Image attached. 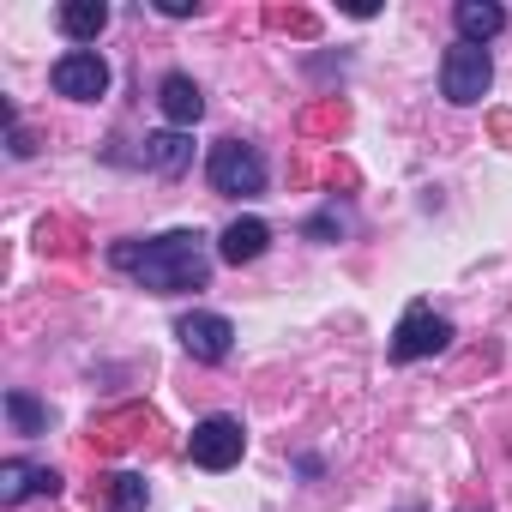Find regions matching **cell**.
Returning <instances> with one entry per match:
<instances>
[{"instance_id":"cell-1","label":"cell","mask_w":512,"mask_h":512,"mask_svg":"<svg viewBox=\"0 0 512 512\" xmlns=\"http://www.w3.org/2000/svg\"><path fill=\"white\" fill-rule=\"evenodd\" d=\"M109 260L121 272H133L151 296H187V290L211 284V253H205L199 229H169L157 241H121V247H109Z\"/></svg>"},{"instance_id":"cell-2","label":"cell","mask_w":512,"mask_h":512,"mask_svg":"<svg viewBox=\"0 0 512 512\" xmlns=\"http://www.w3.org/2000/svg\"><path fill=\"white\" fill-rule=\"evenodd\" d=\"M205 175H211V187L229 193V199L266 193V157L253 151V145H241V139H217L211 157H205Z\"/></svg>"},{"instance_id":"cell-3","label":"cell","mask_w":512,"mask_h":512,"mask_svg":"<svg viewBox=\"0 0 512 512\" xmlns=\"http://www.w3.org/2000/svg\"><path fill=\"white\" fill-rule=\"evenodd\" d=\"M488 85H494V61H488V49H476V43H452L446 61H440V97L464 109V103H482Z\"/></svg>"},{"instance_id":"cell-4","label":"cell","mask_w":512,"mask_h":512,"mask_svg":"<svg viewBox=\"0 0 512 512\" xmlns=\"http://www.w3.org/2000/svg\"><path fill=\"white\" fill-rule=\"evenodd\" d=\"M446 344H452V320H440L428 302H410L392 332V362H422V356H440Z\"/></svg>"},{"instance_id":"cell-5","label":"cell","mask_w":512,"mask_h":512,"mask_svg":"<svg viewBox=\"0 0 512 512\" xmlns=\"http://www.w3.org/2000/svg\"><path fill=\"white\" fill-rule=\"evenodd\" d=\"M187 452H193V464H199V470H229V464H241L247 434H241V422H235V416H205V422L193 428Z\"/></svg>"},{"instance_id":"cell-6","label":"cell","mask_w":512,"mask_h":512,"mask_svg":"<svg viewBox=\"0 0 512 512\" xmlns=\"http://www.w3.org/2000/svg\"><path fill=\"white\" fill-rule=\"evenodd\" d=\"M55 91L61 97H73V103H97L103 91H109V61L97 55V49H67L61 61H55Z\"/></svg>"},{"instance_id":"cell-7","label":"cell","mask_w":512,"mask_h":512,"mask_svg":"<svg viewBox=\"0 0 512 512\" xmlns=\"http://www.w3.org/2000/svg\"><path fill=\"white\" fill-rule=\"evenodd\" d=\"M175 332H181V350H187L193 362H223L229 344H235V326H229L223 314H187Z\"/></svg>"},{"instance_id":"cell-8","label":"cell","mask_w":512,"mask_h":512,"mask_svg":"<svg viewBox=\"0 0 512 512\" xmlns=\"http://www.w3.org/2000/svg\"><path fill=\"white\" fill-rule=\"evenodd\" d=\"M266 247H272V223H266V217H235V223L223 229V241H217V260H223V266H253Z\"/></svg>"},{"instance_id":"cell-9","label":"cell","mask_w":512,"mask_h":512,"mask_svg":"<svg viewBox=\"0 0 512 512\" xmlns=\"http://www.w3.org/2000/svg\"><path fill=\"white\" fill-rule=\"evenodd\" d=\"M25 494H61V476L55 470H37L25 458H7V464H0V500L19 506Z\"/></svg>"},{"instance_id":"cell-10","label":"cell","mask_w":512,"mask_h":512,"mask_svg":"<svg viewBox=\"0 0 512 512\" xmlns=\"http://www.w3.org/2000/svg\"><path fill=\"white\" fill-rule=\"evenodd\" d=\"M452 25H458V43H488V37H500L506 31V13L494 7V0H458L452 7Z\"/></svg>"},{"instance_id":"cell-11","label":"cell","mask_w":512,"mask_h":512,"mask_svg":"<svg viewBox=\"0 0 512 512\" xmlns=\"http://www.w3.org/2000/svg\"><path fill=\"white\" fill-rule=\"evenodd\" d=\"M157 109H163L175 127H193V121L205 115V91H199L187 73H169V79L157 85Z\"/></svg>"},{"instance_id":"cell-12","label":"cell","mask_w":512,"mask_h":512,"mask_svg":"<svg viewBox=\"0 0 512 512\" xmlns=\"http://www.w3.org/2000/svg\"><path fill=\"white\" fill-rule=\"evenodd\" d=\"M55 25H61V37L67 43H97L103 37V25H109V7H103V0H67V7L55 13Z\"/></svg>"},{"instance_id":"cell-13","label":"cell","mask_w":512,"mask_h":512,"mask_svg":"<svg viewBox=\"0 0 512 512\" xmlns=\"http://www.w3.org/2000/svg\"><path fill=\"white\" fill-rule=\"evenodd\" d=\"M145 163H151L157 175H181V169L193 163V139H187V133H151V139H145Z\"/></svg>"},{"instance_id":"cell-14","label":"cell","mask_w":512,"mask_h":512,"mask_svg":"<svg viewBox=\"0 0 512 512\" xmlns=\"http://www.w3.org/2000/svg\"><path fill=\"white\" fill-rule=\"evenodd\" d=\"M103 494H109L115 512H145V500H151L139 476H103Z\"/></svg>"},{"instance_id":"cell-15","label":"cell","mask_w":512,"mask_h":512,"mask_svg":"<svg viewBox=\"0 0 512 512\" xmlns=\"http://www.w3.org/2000/svg\"><path fill=\"white\" fill-rule=\"evenodd\" d=\"M7 416L19 422V434H43V422H49L43 404H37L31 392H7Z\"/></svg>"},{"instance_id":"cell-16","label":"cell","mask_w":512,"mask_h":512,"mask_svg":"<svg viewBox=\"0 0 512 512\" xmlns=\"http://www.w3.org/2000/svg\"><path fill=\"white\" fill-rule=\"evenodd\" d=\"M157 13H163V19H187V13H193V0H157Z\"/></svg>"},{"instance_id":"cell-17","label":"cell","mask_w":512,"mask_h":512,"mask_svg":"<svg viewBox=\"0 0 512 512\" xmlns=\"http://www.w3.org/2000/svg\"><path fill=\"white\" fill-rule=\"evenodd\" d=\"M404 512H422V506H404Z\"/></svg>"}]
</instances>
